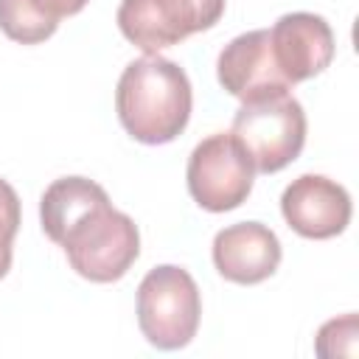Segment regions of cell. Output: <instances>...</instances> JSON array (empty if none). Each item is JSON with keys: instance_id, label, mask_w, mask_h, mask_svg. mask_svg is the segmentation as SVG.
Wrapping results in <instances>:
<instances>
[{"instance_id": "obj_13", "label": "cell", "mask_w": 359, "mask_h": 359, "mask_svg": "<svg viewBox=\"0 0 359 359\" xmlns=\"http://www.w3.org/2000/svg\"><path fill=\"white\" fill-rule=\"evenodd\" d=\"M337 342H345V348L351 353H356V314L328 320L317 334V353L320 356H337Z\"/></svg>"}, {"instance_id": "obj_2", "label": "cell", "mask_w": 359, "mask_h": 359, "mask_svg": "<svg viewBox=\"0 0 359 359\" xmlns=\"http://www.w3.org/2000/svg\"><path fill=\"white\" fill-rule=\"evenodd\" d=\"M191 81L185 70L160 56L146 53L126 65L115 90L121 126L146 146L171 143L191 118Z\"/></svg>"}, {"instance_id": "obj_1", "label": "cell", "mask_w": 359, "mask_h": 359, "mask_svg": "<svg viewBox=\"0 0 359 359\" xmlns=\"http://www.w3.org/2000/svg\"><path fill=\"white\" fill-rule=\"evenodd\" d=\"M39 219L45 236L67 252L70 266L93 283L123 278L140 255L137 224L87 177L53 180L39 199Z\"/></svg>"}, {"instance_id": "obj_4", "label": "cell", "mask_w": 359, "mask_h": 359, "mask_svg": "<svg viewBox=\"0 0 359 359\" xmlns=\"http://www.w3.org/2000/svg\"><path fill=\"white\" fill-rule=\"evenodd\" d=\"M202 297L188 269L174 264L154 266L137 286V325L160 351L185 348L199 328Z\"/></svg>"}, {"instance_id": "obj_6", "label": "cell", "mask_w": 359, "mask_h": 359, "mask_svg": "<svg viewBox=\"0 0 359 359\" xmlns=\"http://www.w3.org/2000/svg\"><path fill=\"white\" fill-rule=\"evenodd\" d=\"M224 14V0H121L118 28L146 53L182 42L213 28Z\"/></svg>"}, {"instance_id": "obj_11", "label": "cell", "mask_w": 359, "mask_h": 359, "mask_svg": "<svg viewBox=\"0 0 359 359\" xmlns=\"http://www.w3.org/2000/svg\"><path fill=\"white\" fill-rule=\"evenodd\" d=\"M70 14H79L70 0H0V31L20 45H39Z\"/></svg>"}, {"instance_id": "obj_10", "label": "cell", "mask_w": 359, "mask_h": 359, "mask_svg": "<svg viewBox=\"0 0 359 359\" xmlns=\"http://www.w3.org/2000/svg\"><path fill=\"white\" fill-rule=\"evenodd\" d=\"M213 264L224 280L252 286L266 280L280 264V241L261 222H238L216 233Z\"/></svg>"}, {"instance_id": "obj_8", "label": "cell", "mask_w": 359, "mask_h": 359, "mask_svg": "<svg viewBox=\"0 0 359 359\" xmlns=\"http://www.w3.org/2000/svg\"><path fill=\"white\" fill-rule=\"evenodd\" d=\"M280 213L303 238H334L351 222V196L323 174H303L286 185Z\"/></svg>"}, {"instance_id": "obj_7", "label": "cell", "mask_w": 359, "mask_h": 359, "mask_svg": "<svg viewBox=\"0 0 359 359\" xmlns=\"http://www.w3.org/2000/svg\"><path fill=\"white\" fill-rule=\"evenodd\" d=\"M216 76L219 84L241 104L292 90V84L286 81V76L275 62L269 28L247 31L230 39L216 59Z\"/></svg>"}, {"instance_id": "obj_5", "label": "cell", "mask_w": 359, "mask_h": 359, "mask_svg": "<svg viewBox=\"0 0 359 359\" xmlns=\"http://www.w3.org/2000/svg\"><path fill=\"white\" fill-rule=\"evenodd\" d=\"M185 177L188 191L199 208L224 213L250 196L255 168L230 132H216L194 146Z\"/></svg>"}, {"instance_id": "obj_3", "label": "cell", "mask_w": 359, "mask_h": 359, "mask_svg": "<svg viewBox=\"0 0 359 359\" xmlns=\"http://www.w3.org/2000/svg\"><path fill=\"white\" fill-rule=\"evenodd\" d=\"M230 135L261 174L286 168L306 143V112L292 93L244 101Z\"/></svg>"}, {"instance_id": "obj_9", "label": "cell", "mask_w": 359, "mask_h": 359, "mask_svg": "<svg viewBox=\"0 0 359 359\" xmlns=\"http://www.w3.org/2000/svg\"><path fill=\"white\" fill-rule=\"evenodd\" d=\"M269 42L275 62L286 81L294 87L297 81L314 79L334 59V31L320 14L292 11L283 14L269 28Z\"/></svg>"}, {"instance_id": "obj_12", "label": "cell", "mask_w": 359, "mask_h": 359, "mask_svg": "<svg viewBox=\"0 0 359 359\" xmlns=\"http://www.w3.org/2000/svg\"><path fill=\"white\" fill-rule=\"evenodd\" d=\"M17 230H20V196L0 177V278H6V272L11 269Z\"/></svg>"}]
</instances>
